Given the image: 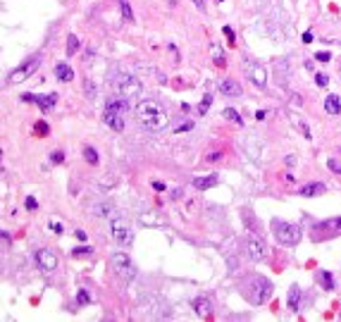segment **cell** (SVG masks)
Returning a JSON list of instances; mask_svg holds the SVG:
<instances>
[{
	"instance_id": "34",
	"label": "cell",
	"mask_w": 341,
	"mask_h": 322,
	"mask_svg": "<svg viewBox=\"0 0 341 322\" xmlns=\"http://www.w3.org/2000/svg\"><path fill=\"white\" fill-rule=\"evenodd\" d=\"M189 129H193V122H191V120L179 122L177 127H174V134H181V132H189Z\"/></svg>"
},
{
	"instance_id": "45",
	"label": "cell",
	"mask_w": 341,
	"mask_h": 322,
	"mask_svg": "<svg viewBox=\"0 0 341 322\" xmlns=\"http://www.w3.org/2000/svg\"><path fill=\"white\" fill-rule=\"evenodd\" d=\"M265 117H267V112H265V110H258V112H256V120H265Z\"/></svg>"
},
{
	"instance_id": "2",
	"label": "cell",
	"mask_w": 341,
	"mask_h": 322,
	"mask_svg": "<svg viewBox=\"0 0 341 322\" xmlns=\"http://www.w3.org/2000/svg\"><path fill=\"white\" fill-rule=\"evenodd\" d=\"M272 291L274 286L270 279H265V277H260V275H248L244 282H241V294L248 303H253V306H262V303H267L270 298H272Z\"/></svg>"
},
{
	"instance_id": "6",
	"label": "cell",
	"mask_w": 341,
	"mask_h": 322,
	"mask_svg": "<svg viewBox=\"0 0 341 322\" xmlns=\"http://www.w3.org/2000/svg\"><path fill=\"white\" fill-rule=\"evenodd\" d=\"M110 234H112V241L117 243V246H122V248L134 243V231L129 227V222L124 217H120V215L110 220Z\"/></svg>"
},
{
	"instance_id": "49",
	"label": "cell",
	"mask_w": 341,
	"mask_h": 322,
	"mask_svg": "<svg viewBox=\"0 0 341 322\" xmlns=\"http://www.w3.org/2000/svg\"><path fill=\"white\" fill-rule=\"evenodd\" d=\"M0 239H2V241H5V243H10V236H7L5 231H0Z\"/></svg>"
},
{
	"instance_id": "11",
	"label": "cell",
	"mask_w": 341,
	"mask_h": 322,
	"mask_svg": "<svg viewBox=\"0 0 341 322\" xmlns=\"http://www.w3.org/2000/svg\"><path fill=\"white\" fill-rule=\"evenodd\" d=\"M246 72H248V79L253 81L258 89H265L267 86V72H265V67L260 62H248Z\"/></svg>"
},
{
	"instance_id": "20",
	"label": "cell",
	"mask_w": 341,
	"mask_h": 322,
	"mask_svg": "<svg viewBox=\"0 0 341 322\" xmlns=\"http://www.w3.org/2000/svg\"><path fill=\"white\" fill-rule=\"evenodd\" d=\"M193 186L198 191H208V188L217 186V177L210 175V177H193Z\"/></svg>"
},
{
	"instance_id": "28",
	"label": "cell",
	"mask_w": 341,
	"mask_h": 322,
	"mask_svg": "<svg viewBox=\"0 0 341 322\" xmlns=\"http://www.w3.org/2000/svg\"><path fill=\"white\" fill-rule=\"evenodd\" d=\"M72 255L74 258H86V255H93V248L91 246H77V248H72Z\"/></svg>"
},
{
	"instance_id": "42",
	"label": "cell",
	"mask_w": 341,
	"mask_h": 322,
	"mask_svg": "<svg viewBox=\"0 0 341 322\" xmlns=\"http://www.w3.org/2000/svg\"><path fill=\"white\" fill-rule=\"evenodd\" d=\"M222 31H224V36H227L229 41H234V29H232V27H224Z\"/></svg>"
},
{
	"instance_id": "25",
	"label": "cell",
	"mask_w": 341,
	"mask_h": 322,
	"mask_svg": "<svg viewBox=\"0 0 341 322\" xmlns=\"http://www.w3.org/2000/svg\"><path fill=\"white\" fill-rule=\"evenodd\" d=\"M112 210H115V208H112V203H98V205L91 208V213L96 215V217H108Z\"/></svg>"
},
{
	"instance_id": "32",
	"label": "cell",
	"mask_w": 341,
	"mask_h": 322,
	"mask_svg": "<svg viewBox=\"0 0 341 322\" xmlns=\"http://www.w3.org/2000/svg\"><path fill=\"white\" fill-rule=\"evenodd\" d=\"M88 303H91V296H88V291H79V294H77V306H88Z\"/></svg>"
},
{
	"instance_id": "12",
	"label": "cell",
	"mask_w": 341,
	"mask_h": 322,
	"mask_svg": "<svg viewBox=\"0 0 341 322\" xmlns=\"http://www.w3.org/2000/svg\"><path fill=\"white\" fill-rule=\"evenodd\" d=\"M22 100L24 103H36V105L41 107L43 112H48L50 107L57 103V93H50V95H34V93H24L22 95Z\"/></svg>"
},
{
	"instance_id": "46",
	"label": "cell",
	"mask_w": 341,
	"mask_h": 322,
	"mask_svg": "<svg viewBox=\"0 0 341 322\" xmlns=\"http://www.w3.org/2000/svg\"><path fill=\"white\" fill-rule=\"evenodd\" d=\"M153 188H155V191H165V184L163 182H153Z\"/></svg>"
},
{
	"instance_id": "8",
	"label": "cell",
	"mask_w": 341,
	"mask_h": 322,
	"mask_svg": "<svg viewBox=\"0 0 341 322\" xmlns=\"http://www.w3.org/2000/svg\"><path fill=\"white\" fill-rule=\"evenodd\" d=\"M143 91V86H141V81L136 77H129V74H124L117 79V93L127 98V100H131V98H138Z\"/></svg>"
},
{
	"instance_id": "5",
	"label": "cell",
	"mask_w": 341,
	"mask_h": 322,
	"mask_svg": "<svg viewBox=\"0 0 341 322\" xmlns=\"http://www.w3.org/2000/svg\"><path fill=\"white\" fill-rule=\"evenodd\" d=\"M110 265H112V270H115V275L122 279V282H134L136 279V265L131 263V258L124 253V251H117V253H112V258H110Z\"/></svg>"
},
{
	"instance_id": "19",
	"label": "cell",
	"mask_w": 341,
	"mask_h": 322,
	"mask_svg": "<svg viewBox=\"0 0 341 322\" xmlns=\"http://www.w3.org/2000/svg\"><path fill=\"white\" fill-rule=\"evenodd\" d=\"M55 77H57L60 81H65V84H67V81L74 79V69L69 67L67 62H57V65H55Z\"/></svg>"
},
{
	"instance_id": "48",
	"label": "cell",
	"mask_w": 341,
	"mask_h": 322,
	"mask_svg": "<svg viewBox=\"0 0 341 322\" xmlns=\"http://www.w3.org/2000/svg\"><path fill=\"white\" fill-rule=\"evenodd\" d=\"M193 5H196L198 10H203V7H205V0H193Z\"/></svg>"
},
{
	"instance_id": "7",
	"label": "cell",
	"mask_w": 341,
	"mask_h": 322,
	"mask_svg": "<svg viewBox=\"0 0 341 322\" xmlns=\"http://www.w3.org/2000/svg\"><path fill=\"white\" fill-rule=\"evenodd\" d=\"M39 67H41V55H31V57H27L19 67H14L12 72L7 74V81H10V84H19V81L29 79Z\"/></svg>"
},
{
	"instance_id": "41",
	"label": "cell",
	"mask_w": 341,
	"mask_h": 322,
	"mask_svg": "<svg viewBox=\"0 0 341 322\" xmlns=\"http://www.w3.org/2000/svg\"><path fill=\"white\" fill-rule=\"evenodd\" d=\"M315 60H320V62H329V60H332V55H329V53H317V55H315Z\"/></svg>"
},
{
	"instance_id": "50",
	"label": "cell",
	"mask_w": 341,
	"mask_h": 322,
	"mask_svg": "<svg viewBox=\"0 0 341 322\" xmlns=\"http://www.w3.org/2000/svg\"><path fill=\"white\" fill-rule=\"evenodd\" d=\"M0 165H2V150H0Z\"/></svg>"
},
{
	"instance_id": "43",
	"label": "cell",
	"mask_w": 341,
	"mask_h": 322,
	"mask_svg": "<svg viewBox=\"0 0 341 322\" xmlns=\"http://www.w3.org/2000/svg\"><path fill=\"white\" fill-rule=\"evenodd\" d=\"M219 158H222V153H210V155H208V160L210 162H217Z\"/></svg>"
},
{
	"instance_id": "23",
	"label": "cell",
	"mask_w": 341,
	"mask_h": 322,
	"mask_svg": "<svg viewBox=\"0 0 341 322\" xmlns=\"http://www.w3.org/2000/svg\"><path fill=\"white\" fill-rule=\"evenodd\" d=\"M298 308H300V286L294 284V286L289 289V310H294V313H296Z\"/></svg>"
},
{
	"instance_id": "18",
	"label": "cell",
	"mask_w": 341,
	"mask_h": 322,
	"mask_svg": "<svg viewBox=\"0 0 341 322\" xmlns=\"http://www.w3.org/2000/svg\"><path fill=\"white\" fill-rule=\"evenodd\" d=\"M210 55H213V62H215L217 67H224V65H227V55H224V50H222V46H219L217 41L210 43Z\"/></svg>"
},
{
	"instance_id": "44",
	"label": "cell",
	"mask_w": 341,
	"mask_h": 322,
	"mask_svg": "<svg viewBox=\"0 0 341 322\" xmlns=\"http://www.w3.org/2000/svg\"><path fill=\"white\" fill-rule=\"evenodd\" d=\"M310 41H313V31H305L303 34V43H310Z\"/></svg>"
},
{
	"instance_id": "9",
	"label": "cell",
	"mask_w": 341,
	"mask_h": 322,
	"mask_svg": "<svg viewBox=\"0 0 341 322\" xmlns=\"http://www.w3.org/2000/svg\"><path fill=\"white\" fill-rule=\"evenodd\" d=\"M246 253L253 263H262L267 258V243L262 241L260 236H248L246 239Z\"/></svg>"
},
{
	"instance_id": "10",
	"label": "cell",
	"mask_w": 341,
	"mask_h": 322,
	"mask_svg": "<svg viewBox=\"0 0 341 322\" xmlns=\"http://www.w3.org/2000/svg\"><path fill=\"white\" fill-rule=\"evenodd\" d=\"M34 258H36V263H39V268H41L43 272H55V270L60 268V258H57L55 251H50V248H39V251L34 253Z\"/></svg>"
},
{
	"instance_id": "1",
	"label": "cell",
	"mask_w": 341,
	"mask_h": 322,
	"mask_svg": "<svg viewBox=\"0 0 341 322\" xmlns=\"http://www.w3.org/2000/svg\"><path fill=\"white\" fill-rule=\"evenodd\" d=\"M136 120L150 129V132H160L165 129L167 124H170V115H167V110H165L160 103H155V100H138L136 105Z\"/></svg>"
},
{
	"instance_id": "13",
	"label": "cell",
	"mask_w": 341,
	"mask_h": 322,
	"mask_svg": "<svg viewBox=\"0 0 341 322\" xmlns=\"http://www.w3.org/2000/svg\"><path fill=\"white\" fill-rule=\"evenodd\" d=\"M244 148L246 153H251V158L253 160H260V155H262V143H260V136L258 134H251L244 138Z\"/></svg>"
},
{
	"instance_id": "3",
	"label": "cell",
	"mask_w": 341,
	"mask_h": 322,
	"mask_svg": "<svg viewBox=\"0 0 341 322\" xmlns=\"http://www.w3.org/2000/svg\"><path fill=\"white\" fill-rule=\"evenodd\" d=\"M129 112V100L127 98H112L105 105V124L115 132H122L124 129V115Z\"/></svg>"
},
{
	"instance_id": "17",
	"label": "cell",
	"mask_w": 341,
	"mask_h": 322,
	"mask_svg": "<svg viewBox=\"0 0 341 322\" xmlns=\"http://www.w3.org/2000/svg\"><path fill=\"white\" fill-rule=\"evenodd\" d=\"M327 188L322 182H313V184H305V186L300 188V196L303 198H313V196H320V193H325Z\"/></svg>"
},
{
	"instance_id": "38",
	"label": "cell",
	"mask_w": 341,
	"mask_h": 322,
	"mask_svg": "<svg viewBox=\"0 0 341 322\" xmlns=\"http://www.w3.org/2000/svg\"><path fill=\"white\" fill-rule=\"evenodd\" d=\"M315 84L325 89V86H327V84H329V77H327V74H317V77H315Z\"/></svg>"
},
{
	"instance_id": "14",
	"label": "cell",
	"mask_w": 341,
	"mask_h": 322,
	"mask_svg": "<svg viewBox=\"0 0 341 322\" xmlns=\"http://www.w3.org/2000/svg\"><path fill=\"white\" fill-rule=\"evenodd\" d=\"M193 310H196L198 318H210V315H213V301L205 298V296H198V298L193 301Z\"/></svg>"
},
{
	"instance_id": "33",
	"label": "cell",
	"mask_w": 341,
	"mask_h": 322,
	"mask_svg": "<svg viewBox=\"0 0 341 322\" xmlns=\"http://www.w3.org/2000/svg\"><path fill=\"white\" fill-rule=\"evenodd\" d=\"M84 91H86L88 98H93V95H96V84H93L91 79H84Z\"/></svg>"
},
{
	"instance_id": "47",
	"label": "cell",
	"mask_w": 341,
	"mask_h": 322,
	"mask_svg": "<svg viewBox=\"0 0 341 322\" xmlns=\"http://www.w3.org/2000/svg\"><path fill=\"white\" fill-rule=\"evenodd\" d=\"M77 239H79V241H86V231H84V229L77 231Z\"/></svg>"
},
{
	"instance_id": "24",
	"label": "cell",
	"mask_w": 341,
	"mask_h": 322,
	"mask_svg": "<svg viewBox=\"0 0 341 322\" xmlns=\"http://www.w3.org/2000/svg\"><path fill=\"white\" fill-rule=\"evenodd\" d=\"M317 282L322 284L325 291H332V289H334V279H332V275H329L327 270H320V272H317Z\"/></svg>"
},
{
	"instance_id": "36",
	"label": "cell",
	"mask_w": 341,
	"mask_h": 322,
	"mask_svg": "<svg viewBox=\"0 0 341 322\" xmlns=\"http://www.w3.org/2000/svg\"><path fill=\"white\" fill-rule=\"evenodd\" d=\"M327 167L332 170V172L341 175V160H337V158H329V160H327Z\"/></svg>"
},
{
	"instance_id": "22",
	"label": "cell",
	"mask_w": 341,
	"mask_h": 322,
	"mask_svg": "<svg viewBox=\"0 0 341 322\" xmlns=\"http://www.w3.org/2000/svg\"><path fill=\"white\" fill-rule=\"evenodd\" d=\"M325 112H327V115H341V98L339 95H327V98H325Z\"/></svg>"
},
{
	"instance_id": "15",
	"label": "cell",
	"mask_w": 341,
	"mask_h": 322,
	"mask_svg": "<svg viewBox=\"0 0 341 322\" xmlns=\"http://www.w3.org/2000/svg\"><path fill=\"white\" fill-rule=\"evenodd\" d=\"M315 231H325L327 236H334L341 231V217H334V220H325L320 225H315Z\"/></svg>"
},
{
	"instance_id": "26",
	"label": "cell",
	"mask_w": 341,
	"mask_h": 322,
	"mask_svg": "<svg viewBox=\"0 0 341 322\" xmlns=\"http://www.w3.org/2000/svg\"><path fill=\"white\" fill-rule=\"evenodd\" d=\"M84 160L88 162V165H98V150L91 146L84 148Z\"/></svg>"
},
{
	"instance_id": "16",
	"label": "cell",
	"mask_w": 341,
	"mask_h": 322,
	"mask_svg": "<svg viewBox=\"0 0 341 322\" xmlns=\"http://www.w3.org/2000/svg\"><path fill=\"white\" fill-rule=\"evenodd\" d=\"M219 91L227 95V98H239L241 95V86L234 79H222L219 81Z\"/></svg>"
},
{
	"instance_id": "21",
	"label": "cell",
	"mask_w": 341,
	"mask_h": 322,
	"mask_svg": "<svg viewBox=\"0 0 341 322\" xmlns=\"http://www.w3.org/2000/svg\"><path fill=\"white\" fill-rule=\"evenodd\" d=\"M141 225L146 227H165V217L158 213H141Z\"/></svg>"
},
{
	"instance_id": "27",
	"label": "cell",
	"mask_w": 341,
	"mask_h": 322,
	"mask_svg": "<svg viewBox=\"0 0 341 322\" xmlns=\"http://www.w3.org/2000/svg\"><path fill=\"white\" fill-rule=\"evenodd\" d=\"M82 48V43H79V39L74 36V34H69L67 36V55H74L77 50Z\"/></svg>"
},
{
	"instance_id": "4",
	"label": "cell",
	"mask_w": 341,
	"mask_h": 322,
	"mask_svg": "<svg viewBox=\"0 0 341 322\" xmlns=\"http://www.w3.org/2000/svg\"><path fill=\"white\" fill-rule=\"evenodd\" d=\"M272 231L274 239L282 246H296L303 239V229L294 222H282V220H272Z\"/></svg>"
},
{
	"instance_id": "30",
	"label": "cell",
	"mask_w": 341,
	"mask_h": 322,
	"mask_svg": "<svg viewBox=\"0 0 341 322\" xmlns=\"http://www.w3.org/2000/svg\"><path fill=\"white\" fill-rule=\"evenodd\" d=\"M120 7H122V17L127 22H131L134 19V12H131V7H129V2L127 0H120Z\"/></svg>"
},
{
	"instance_id": "40",
	"label": "cell",
	"mask_w": 341,
	"mask_h": 322,
	"mask_svg": "<svg viewBox=\"0 0 341 322\" xmlns=\"http://www.w3.org/2000/svg\"><path fill=\"white\" fill-rule=\"evenodd\" d=\"M48 227H50V231H55V234H62V225H60V222H55V220H50V225H48Z\"/></svg>"
},
{
	"instance_id": "31",
	"label": "cell",
	"mask_w": 341,
	"mask_h": 322,
	"mask_svg": "<svg viewBox=\"0 0 341 322\" xmlns=\"http://www.w3.org/2000/svg\"><path fill=\"white\" fill-rule=\"evenodd\" d=\"M213 105V95L210 93H205L203 95V100H201V105H198V115H205V110Z\"/></svg>"
},
{
	"instance_id": "29",
	"label": "cell",
	"mask_w": 341,
	"mask_h": 322,
	"mask_svg": "<svg viewBox=\"0 0 341 322\" xmlns=\"http://www.w3.org/2000/svg\"><path fill=\"white\" fill-rule=\"evenodd\" d=\"M222 115H224V117H227V120H229V122H234V124H244V120L239 117V112H236L234 107H227V110H224Z\"/></svg>"
},
{
	"instance_id": "35",
	"label": "cell",
	"mask_w": 341,
	"mask_h": 322,
	"mask_svg": "<svg viewBox=\"0 0 341 322\" xmlns=\"http://www.w3.org/2000/svg\"><path fill=\"white\" fill-rule=\"evenodd\" d=\"M50 162H53V165H62V162H65V153H62V150H53V153H50Z\"/></svg>"
},
{
	"instance_id": "37",
	"label": "cell",
	"mask_w": 341,
	"mask_h": 322,
	"mask_svg": "<svg viewBox=\"0 0 341 322\" xmlns=\"http://www.w3.org/2000/svg\"><path fill=\"white\" fill-rule=\"evenodd\" d=\"M36 134L48 136V134H50V127H48L45 122H36Z\"/></svg>"
},
{
	"instance_id": "39",
	"label": "cell",
	"mask_w": 341,
	"mask_h": 322,
	"mask_svg": "<svg viewBox=\"0 0 341 322\" xmlns=\"http://www.w3.org/2000/svg\"><path fill=\"white\" fill-rule=\"evenodd\" d=\"M24 208H27V210H36V208H39V203H36L34 196H29L27 201H24Z\"/></svg>"
}]
</instances>
